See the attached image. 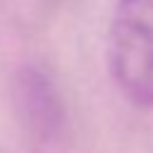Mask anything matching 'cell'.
Listing matches in <instances>:
<instances>
[{
	"label": "cell",
	"mask_w": 153,
	"mask_h": 153,
	"mask_svg": "<svg viewBox=\"0 0 153 153\" xmlns=\"http://www.w3.org/2000/svg\"><path fill=\"white\" fill-rule=\"evenodd\" d=\"M108 60L120 91L136 105H153V0H117Z\"/></svg>",
	"instance_id": "6da1fadb"
},
{
	"label": "cell",
	"mask_w": 153,
	"mask_h": 153,
	"mask_svg": "<svg viewBox=\"0 0 153 153\" xmlns=\"http://www.w3.org/2000/svg\"><path fill=\"white\" fill-rule=\"evenodd\" d=\"M12 93L17 117L33 136L48 141L60 131L62 103L45 72H41L38 67H24L14 76Z\"/></svg>",
	"instance_id": "7a4b0ae2"
}]
</instances>
